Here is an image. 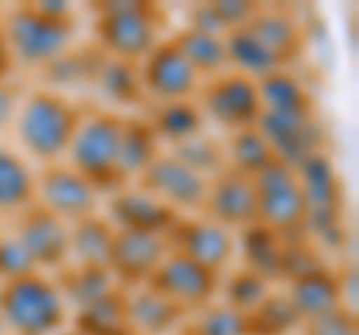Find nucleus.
Listing matches in <instances>:
<instances>
[{"label": "nucleus", "mask_w": 359, "mask_h": 335, "mask_svg": "<svg viewBox=\"0 0 359 335\" xmlns=\"http://www.w3.org/2000/svg\"><path fill=\"white\" fill-rule=\"evenodd\" d=\"M339 275V290H341V306L344 311H353L356 315V264H344Z\"/></svg>", "instance_id": "obj_45"}, {"label": "nucleus", "mask_w": 359, "mask_h": 335, "mask_svg": "<svg viewBox=\"0 0 359 335\" xmlns=\"http://www.w3.org/2000/svg\"><path fill=\"white\" fill-rule=\"evenodd\" d=\"M93 13L96 48L105 57L141 63L159 46V30L165 15L156 4H147V0H111V4H96Z\"/></svg>", "instance_id": "obj_3"}, {"label": "nucleus", "mask_w": 359, "mask_h": 335, "mask_svg": "<svg viewBox=\"0 0 359 335\" xmlns=\"http://www.w3.org/2000/svg\"><path fill=\"white\" fill-rule=\"evenodd\" d=\"M0 287H4V285H0Z\"/></svg>", "instance_id": "obj_49"}, {"label": "nucleus", "mask_w": 359, "mask_h": 335, "mask_svg": "<svg viewBox=\"0 0 359 335\" xmlns=\"http://www.w3.org/2000/svg\"><path fill=\"white\" fill-rule=\"evenodd\" d=\"M13 69H15V57H13V48H9V42H6L4 27H0V84L9 81Z\"/></svg>", "instance_id": "obj_47"}, {"label": "nucleus", "mask_w": 359, "mask_h": 335, "mask_svg": "<svg viewBox=\"0 0 359 335\" xmlns=\"http://www.w3.org/2000/svg\"><path fill=\"white\" fill-rule=\"evenodd\" d=\"M159 141H156L153 129L147 117H123V129H120V153H117V165L123 180L132 183L147 171V168L159 159Z\"/></svg>", "instance_id": "obj_22"}, {"label": "nucleus", "mask_w": 359, "mask_h": 335, "mask_svg": "<svg viewBox=\"0 0 359 335\" xmlns=\"http://www.w3.org/2000/svg\"><path fill=\"white\" fill-rule=\"evenodd\" d=\"M93 84L99 87V93H102L108 102H114V105H123V108L147 105V93H144V87H141L138 63L105 57L102 66H99Z\"/></svg>", "instance_id": "obj_32"}, {"label": "nucleus", "mask_w": 359, "mask_h": 335, "mask_svg": "<svg viewBox=\"0 0 359 335\" xmlns=\"http://www.w3.org/2000/svg\"><path fill=\"white\" fill-rule=\"evenodd\" d=\"M75 332L81 335H135L126 315V290L114 287L93 306L75 311Z\"/></svg>", "instance_id": "obj_30"}, {"label": "nucleus", "mask_w": 359, "mask_h": 335, "mask_svg": "<svg viewBox=\"0 0 359 335\" xmlns=\"http://www.w3.org/2000/svg\"><path fill=\"white\" fill-rule=\"evenodd\" d=\"M126 315H129V329L135 335H162L174 329L186 311L150 287H135L126 290Z\"/></svg>", "instance_id": "obj_21"}, {"label": "nucleus", "mask_w": 359, "mask_h": 335, "mask_svg": "<svg viewBox=\"0 0 359 335\" xmlns=\"http://www.w3.org/2000/svg\"><path fill=\"white\" fill-rule=\"evenodd\" d=\"M252 183L257 195V221L264 228L276 231L278 237H299V233H306L309 204L299 189L294 168L276 159Z\"/></svg>", "instance_id": "obj_6"}, {"label": "nucleus", "mask_w": 359, "mask_h": 335, "mask_svg": "<svg viewBox=\"0 0 359 335\" xmlns=\"http://www.w3.org/2000/svg\"><path fill=\"white\" fill-rule=\"evenodd\" d=\"M150 129L159 144L177 147L189 138H195L204 132V114L192 99H180V102H156L150 108Z\"/></svg>", "instance_id": "obj_23"}, {"label": "nucleus", "mask_w": 359, "mask_h": 335, "mask_svg": "<svg viewBox=\"0 0 359 335\" xmlns=\"http://www.w3.org/2000/svg\"><path fill=\"white\" fill-rule=\"evenodd\" d=\"M36 204V174L18 153L0 144V216H18Z\"/></svg>", "instance_id": "obj_25"}, {"label": "nucleus", "mask_w": 359, "mask_h": 335, "mask_svg": "<svg viewBox=\"0 0 359 335\" xmlns=\"http://www.w3.org/2000/svg\"><path fill=\"white\" fill-rule=\"evenodd\" d=\"M186 27H192L198 33H210V36H224V27H222L212 4H195L192 9H189V25Z\"/></svg>", "instance_id": "obj_43"}, {"label": "nucleus", "mask_w": 359, "mask_h": 335, "mask_svg": "<svg viewBox=\"0 0 359 335\" xmlns=\"http://www.w3.org/2000/svg\"><path fill=\"white\" fill-rule=\"evenodd\" d=\"M282 245L285 240L276 231L264 228L261 221L240 231V249H243L245 270L264 275L266 282L282 278Z\"/></svg>", "instance_id": "obj_29"}, {"label": "nucleus", "mask_w": 359, "mask_h": 335, "mask_svg": "<svg viewBox=\"0 0 359 335\" xmlns=\"http://www.w3.org/2000/svg\"><path fill=\"white\" fill-rule=\"evenodd\" d=\"M171 42L180 48V54L186 57V63L192 66L198 78H216L222 72H228V57H224L222 36H210V33L183 27L174 33Z\"/></svg>", "instance_id": "obj_31"}, {"label": "nucleus", "mask_w": 359, "mask_h": 335, "mask_svg": "<svg viewBox=\"0 0 359 335\" xmlns=\"http://www.w3.org/2000/svg\"><path fill=\"white\" fill-rule=\"evenodd\" d=\"M36 204L72 225L99 213V192L66 162H54L36 171Z\"/></svg>", "instance_id": "obj_9"}, {"label": "nucleus", "mask_w": 359, "mask_h": 335, "mask_svg": "<svg viewBox=\"0 0 359 335\" xmlns=\"http://www.w3.org/2000/svg\"><path fill=\"white\" fill-rule=\"evenodd\" d=\"M249 30L264 42L266 51L276 54V60L282 63V69L287 63L297 60V54L302 48V27L290 13H285V9L261 6L257 9V15L249 21Z\"/></svg>", "instance_id": "obj_20"}, {"label": "nucleus", "mask_w": 359, "mask_h": 335, "mask_svg": "<svg viewBox=\"0 0 359 335\" xmlns=\"http://www.w3.org/2000/svg\"><path fill=\"white\" fill-rule=\"evenodd\" d=\"M60 290L42 273H27L0 287V320L13 335H57L66 327Z\"/></svg>", "instance_id": "obj_4"}, {"label": "nucleus", "mask_w": 359, "mask_h": 335, "mask_svg": "<svg viewBox=\"0 0 359 335\" xmlns=\"http://www.w3.org/2000/svg\"><path fill=\"white\" fill-rule=\"evenodd\" d=\"M0 27L6 33V42L13 48L15 63L39 66L45 69L60 54L69 51L75 39V18L69 21H51L42 18L30 4H18L6 13H0Z\"/></svg>", "instance_id": "obj_5"}, {"label": "nucleus", "mask_w": 359, "mask_h": 335, "mask_svg": "<svg viewBox=\"0 0 359 335\" xmlns=\"http://www.w3.org/2000/svg\"><path fill=\"white\" fill-rule=\"evenodd\" d=\"M282 240H285V245H282V278L285 282L327 266L320 258V249L309 240V233H299V237H282Z\"/></svg>", "instance_id": "obj_39"}, {"label": "nucleus", "mask_w": 359, "mask_h": 335, "mask_svg": "<svg viewBox=\"0 0 359 335\" xmlns=\"http://www.w3.org/2000/svg\"><path fill=\"white\" fill-rule=\"evenodd\" d=\"M63 335H81V332H75V329H72V332H63Z\"/></svg>", "instance_id": "obj_48"}, {"label": "nucleus", "mask_w": 359, "mask_h": 335, "mask_svg": "<svg viewBox=\"0 0 359 335\" xmlns=\"http://www.w3.org/2000/svg\"><path fill=\"white\" fill-rule=\"evenodd\" d=\"M222 39H224V57H228L231 72H240V75L257 81V78L282 69V63L276 60V54L266 51V46L249 30V25L224 33Z\"/></svg>", "instance_id": "obj_28"}, {"label": "nucleus", "mask_w": 359, "mask_h": 335, "mask_svg": "<svg viewBox=\"0 0 359 335\" xmlns=\"http://www.w3.org/2000/svg\"><path fill=\"white\" fill-rule=\"evenodd\" d=\"M141 192L153 195L156 200H162L165 207H171L177 216H189V213H201L207 195V180L201 174H195L192 168L180 165L171 153H162L138 180Z\"/></svg>", "instance_id": "obj_12"}, {"label": "nucleus", "mask_w": 359, "mask_h": 335, "mask_svg": "<svg viewBox=\"0 0 359 335\" xmlns=\"http://www.w3.org/2000/svg\"><path fill=\"white\" fill-rule=\"evenodd\" d=\"M219 278H222V273H212L207 266L183 258V254L168 252V258L156 266V273L150 275V282L144 287H150L159 296L171 299V303L180 306L183 311H198L216 299Z\"/></svg>", "instance_id": "obj_10"}, {"label": "nucleus", "mask_w": 359, "mask_h": 335, "mask_svg": "<svg viewBox=\"0 0 359 335\" xmlns=\"http://www.w3.org/2000/svg\"><path fill=\"white\" fill-rule=\"evenodd\" d=\"M294 171H297L302 195H306L309 216L341 213V180H339V174H335V165L327 153L323 150L311 153Z\"/></svg>", "instance_id": "obj_19"}, {"label": "nucleus", "mask_w": 359, "mask_h": 335, "mask_svg": "<svg viewBox=\"0 0 359 335\" xmlns=\"http://www.w3.org/2000/svg\"><path fill=\"white\" fill-rule=\"evenodd\" d=\"M299 323L294 306L287 303L285 294H269L255 311L245 315V335H285Z\"/></svg>", "instance_id": "obj_35"}, {"label": "nucleus", "mask_w": 359, "mask_h": 335, "mask_svg": "<svg viewBox=\"0 0 359 335\" xmlns=\"http://www.w3.org/2000/svg\"><path fill=\"white\" fill-rule=\"evenodd\" d=\"M168 252L207 266L212 273H222L237 254V237L233 231L216 225L204 216H177V221L165 231Z\"/></svg>", "instance_id": "obj_8"}, {"label": "nucleus", "mask_w": 359, "mask_h": 335, "mask_svg": "<svg viewBox=\"0 0 359 335\" xmlns=\"http://www.w3.org/2000/svg\"><path fill=\"white\" fill-rule=\"evenodd\" d=\"M27 273H39V270L33 266L25 245H21L13 233H0V285L15 282V278L27 275Z\"/></svg>", "instance_id": "obj_40"}, {"label": "nucleus", "mask_w": 359, "mask_h": 335, "mask_svg": "<svg viewBox=\"0 0 359 335\" xmlns=\"http://www.w3.org/2000/svg\"><path fill=\"white\" fill-rule=\"evenodd\" d=\"M84 108L66 99L60 90H33L21 99L15 114V138L30 159L39 165L63 162L78 132Z\"/></svg>", "instance_id": "obj_1"}, {"label": "nucleus", "mask_w": 359, "mask_h": 335, "mask_svg": "<svg viewBox=\"0 0 359 335\" xmlns=\"http://www.w3.org/2000/svg\"><path fill=\"white\" fill-rule=\"evenodd\" d=\"M266 296H269V282L264 275L245 270V266L233 270L228 275V282H224V306L233 308V311H240V315H249V311H255Z\"/></svg>", "instance_id": "obj_37"}, {"label": "nucleus", "mask_w": 359, "mask_h": 335, "mask_svg": "<svg viewBox=\"0 0 359 335\" xmlns=\"http://www.w3.org/2000/svg\"><path fill=\"white\" fill-rule=\"evenodd\" d=\"M255 129L266 138V144L276 153V159L290 168H297L302 159H309L311 153L323 150V129L314 117L264 111Z\"/></svg>", "instance_id": "obj_16"}, {"label": "nucleus", "mask_w": 359, "mask_h": 335, "mask_svg": "<svg viewBox=\"0 0 359 335\" xmlns=\"http://www.w3.org/2000/svg\"><path fill=\"white\" fill-rule=\"evenodd\" d=\"M306 335H359L356 329V315L353 311H335L330 317L306 323Z\"/></svg>", "instance_id": "obj_42"}, {"label": "nucleus", "mask_w": 359, "mask_h": 335, "mask_svg": "<svg viewBox=\"0 0 359 335\" xmlns=\"http://www.w3.org/2000/svg\"><path fill=\"white\" fill-rule=\"evenodd\" d=\"M171 156L180 165L192 168V171L201 174L204 180H210V177H216L219 171L228 168L224 144L216 141V138H210V135H204V132L195 135V138H189V141H183V144H177V147H171Z\"/></svg>", "instance_id": "obj_34"}, {"label": "nucleus", "mask_w": 359, "mask_h": 335, "mask_svg": "<svg viewBox=\"0 0 359 335\" xmlns=\"http://www.w3.org/2000/svg\"><path fill=\"white\" fill-rule=\"evenodd\" d=\"M201 216L228 231H243L257 221V195L255 183L231 168H224L207 180V195L201 204Z\"/></svg>", "instance_id": "obj_15"}, {"label": "nucleus", "mask_w": 359, "mask_h": 335, "mask_svg": "<svg viewBox=\"0 0 359 335\" xmlns=\"http://www.w3.org/2000/svg\"><path fill=\"white\" fill-rule=\"evenodd\" d=\"M18 105H21V87L13 81H4L0 84V132H4L9 123H15Z\"/></svg>", "instance_id": "obj_44"}, {"label": "nucleus", "mask_w": 359, "mask_h": 335, "mask_svg": "<svg viewBox=\"0 0 359 335\" xmlns=\"http://www.w3.org/2000/svg\"><path fill=\"white\" fill-rule=\"evenodd\" d=\"M285 296H287V303L294 306L297 317L302 323L330 317V315H335V311L344 308L341 306V290H339V275H335V270H330V266L306 273L299 278H290Z\"/></svg>", "instance_id": "obj_18"}, {"label": "nucleus", "mask_w": 359, "mask_h": 335, "mask_svg": "<svg viewBox=\"0 0 359 335\" xmlns=\"http://www.w3.org/2000/svg\"><path fill=\"white\" fill-rule=\"evenodd\" d=\"M212 9H216L224 33H231V30L249 25L261 6H257V4H245V0H212Z\"/></svg>", "instance_id": "obj_41"}, {"label": "nucleus", "mask_w": 359, "mask_h": 335, "mask_svg": "<svg viewBox=\"0 0 359 335\" xmlns=\"http://www.w3.org/2000/svg\"><path fill=\"white\" fill-rule=\"evenodd\" d=\"M114 231H141V233H162L177 221V213L162 200L141 192L138 186H126L108 195V216Z\"/></svg>", "instance_id": "obj_17"}, {"label": "nucleus", "mask_w": 359, "mask_h": 335, "mask_svg": "<svg viewBox=\"0 0 359 335\" xmlns=\"http://www.w3.org/2000/svg\"><path fill=\"white\" fill-rule=\"evenodd\" d=\"M54 287L60 290L66 308L72 306L75 311H81L87 306H93L96 299H102L105 294H111L117 285H114V278H111V273L105 270V266L66 264L57 270V282H54Z\"/></svg>", "instance_id": "obj_24"}, {"label": "nucleus", "mask_w": 359, "mask_h": 335, "mask_svg": "<svg viewBox=\"0 0 359 335\" xmlns=\"http://www.w3.org/2000/svg\"><path fill=\"white\" fill-rule=\"evenodd\" d=\"M168 258V242L162 233H141V231H114L108 273L114 285L123 290L144 287L156 273V266Z\"/></svg>", "instance_id": "obj_13"}, {"label": "nucleus", "mask_w": 359, "mask_h": 335, "mask_svg": "<svg viewBox=\"0 0 359 335\" xmlns=\"http://www.w3.org/2000/svg\"><path fill=\"white\" fill-rule=\"evenodd\" d=\"M114 245V225L105 216H87L69 225V264L81 266H105Z\"/></svg>", "instance_id": "obj_27"}, {"label": "nucleus", "mask_w": 359, "mask_h": 335, "mask_svg": "<svg viewBox=\"0 0 359 335\" xmlns=\"http://www.w3.org/2000/svg\"><path fill=\"white\" fill-rule=\"evenodd\" d=\"M224 156H228V168H231V171L249 177V180H255L257 174L266 171V168L276 162L273 147H269L266 138L257 129L233 132L231 141H228V147H224Z\"/></svg>", "instance_id": "obj_33"}, {"label": "nucleus", "mask_w": 359, "mask_h": 335, "mask_svg": "<svg viewBox=\"0 0 359 335\" xmlns=\"http://www.w3.org/2000/svg\"><path fill=\"white\" fill-rule=\"evenodd\" d=\"M105 54L99 48H81V51H66L60 54L54 63H48L51 81L60 84V87H69V84H84V81H96V72L102 66Z\"/></svg>", "instance_id": "obj_36"}, {"label": "nucleus", "mask_w": 359, "mask_h": 335, "mask_svg": "<svg viewBox=\"0 0 359 335\" xmlns=\"http://www.w3.org/2000/svg\"><path fill=\"white\" fill-rule=\"evenodd\" d=\"M195 96H198L195 105L201 108L204 120L216 123L231 135L243 129H255L264 114L257 81L240 72H222L216 78H207Z\"/></svg>", "instance_id": "obj_7"}, {"label": "nucleus", "mask_w": 359, "mask_h": 335, "mask_svg": "<svg viewBox=\"0 0 359 335\" xmlns=\"http://www.w3.org/2000/svg\"><path fill=\"white\" fill-rule=\"evenodd\" d=\"M120 129L123 114L108 108H90L84 111L78 132L69 144V165L84 180L96 189L99 195H114L129 183L123 180L117 153H120Z\"/></svg>", "instance_id": "obj_2"}, {"label": "nucleus", "mask_w": 359, "mask_h": 335, "mask_svg": "<svg viewBox=\"0 0 359 335\" xmlns=\"http://www.w3.org/2000/svg\"><path fill=\"white\" fill-rule=\"evenodd\" d=\"M186 335H245V315L228 306H204L189 320Z\"/></svg>", "instance_id": "obj_38"}, {"label": "nucleus", "mask_w": 359, "mask_h": 335, "mask_svg": "<svg viewBox=\"0 0 359 335\" xmlns=\"http://www.w3.org/2000/svg\"><path fill=\"white\" fill-rule=\"evenodd\" d=\"M42 18H51V21H69L75 18L72 15V6L63 4V0H36V4H30Z\"/></svg>", "instance_id": "obj_46"}, {"label": "nucleus", "mask_w": 359, "mask_h": 335, "mask_svg": "<svg viewBox=\"0 0 359 335\" xmlns=\"http://www.w3.org/2000/svg\"><path fill=\"white\" fill-rule=\"evenodd\" d=\"M13 237L25 245L36 270H60L69 264V225L39 204L13 216Z\"/></svg>", "instance_id": "obj_11"}, {"label": "nucleus", "mask_w": 359, "mask_h": 335, "mask_svg": "<svg viewBox=\"0 0 359 335\" xmlns=\"http://www.w3.org/2000/svg\"><path fill=\"white\" fill-rule=\"evenodd\" d=\"M141 87L144 93L156 102H180V99H192L201 87V78L186 63L180 48L171 39H159L147 57L138 63Z\"/></svg>", "instance_id": "obj_14"}, {"label": "nucleus", "mask_w": 359, "mask_h": 335, "mask_svg": "<svg viewBox=\"0 0 359 335\" xmlns=\"http://www.w3.org/2000/svg\"><path fill=\"white\" fill-rule=\"evenodd\" d=\"M257 93H261L264 111L314 117V99L309 93V87L287 69H276L264 78H257Z\"/></svg>", "instance_id": "obj_26"}]
</instances>
